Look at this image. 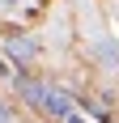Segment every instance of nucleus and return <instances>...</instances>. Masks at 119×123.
I'll return each instance as SVG.
<instances>
[{"instance_id": "423d86ee", "label": "nucleus", "mask_w": 119, "mask_h": 123, "mask_svg": "<svg viewBox=\"0 0 119 123\" xmlns=\"http://www.w3.org/2000/svg\"><path fill=\"white\" fill-rule=\"evenodd\" d=\"M60 123H85V115H81V111H72L68 119H60Z\"/></svg>"}, {"instance_id": "f03ea898", "label": "nucleus", "mask_w": 119, "mask_h": 123, "mask_svg": "<svg viewBox=\"0 0 119 123\" xmlns=\"http://www.w3.org/2000/svg\"><path fill=\"white\" fill-rule=\"evenodd\" d=\"M43 111H47L51 119H68V115L77 111V98H72L68 89H51V85H47V98H43Z\"/></svg>"}, {"instance_id": "39448f33", "label": "nucleus", "mask_w": 119, "mask_h": 123, "mask_svg": "<svg viewBox=\"0 0 119 123\" xmlns=\"http://www.w3.org/2000/svg\"><path fill=\"white\" fill-rule=\"evenodd\" d=\"M0 76H13V64L4 60V55H0Z\"/></svg>"}, {"instance_id": "7ed1b4c3", "label": "nucleus", "mask_w": 119, "mask_h": 123, "mask_svg": "<svg viewBox=\"0 0 119 123\" xmlns=\"http://www.w3.org/2000/svg\"><path fill=\"white\" fill-rule=\"evenodd\" d=\"M17 93H21L30 106H38L43 111V98H47V85L43 81H30V76H17Z\"/></svg>"}, {"instance_id": "f257e3e1", "label": "nucleus", "mask_w": 119, "mask_h": 123, "mask_svg": "<svg viewBox=\"0 0 119 123\" xmlns=\"http://www.w3.org/2000/svg\"><path fill=\"white\" fill-rule=\"evenodd\" d=\"M4 60L9 64H34L38 60V43L26 34H9L4 38Z\"/></svg>"}, {"instance_id": "0eeeda50", "label": "nucleus", "mask_w": 119, "mask_h": 123, "mask_svg": "<svg viewBox=\"0 0 119 123\" xmlns=\"http://www.w3.org/2000/svg\"><path fill=\"white\" fill-rule=\"evenodd\" d=\"M0 4H17V0H0Z\"/></svg>"}, {"instance_id": "20e7f679", "label": "nucleus", "mask_w": 119, "mask_h": 123, "mask_svg": "<svg viewBox=\"0 0 119 123\" xmlns=\"http://www.w3.org/2000/svg\"><path fill=\"white\" fill-rule=\"evenodd\" d=\"M0 123H13V111H9V102H0Z\"/></svg>"}]
</instances>
